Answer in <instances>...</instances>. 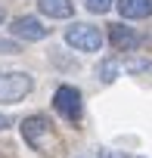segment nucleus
<instances>
[{"instance_id": "obj_5", "label": "nucleus", "mask_w": 152, "mask_h": 158, "mask_svg": "<svg viewBox=\"0 0 152 158\" xmlns=\"http://www.w3.org/2000/svg\"><path fill=\"white\" fill-rule=\"evenodd\" d=\"M10 31L16 40H25V44H37V40H47L50 37V28L37 19V16H19L10 22Z\"/></svg>"}, {"instance_id": "obj_12", "label": "nucleus", "mask_w": 152, "mask_h": 158, "mask_svg": "<svg viewBox=\"0 0 152 158\" xmlns=\"http://www.w3.org/2000/svg\"><path fill=\"white\" fill-rule=\"evenodd\" d=\"M0 53H19V44L16 40H0Z\"/></svg>"}, {"instance_id": "obj_7", "label": "nucleus", "mask_w": 152, "mask_h": 158, "mask_svg": "<svg viewBox=\"0 0 152 158\" xmlns=\"http://www.w3.org/2000/svg\"><path fill=\"white\" fill-rule=\"evenodd\" d=\"M115 10H118V16L121 19H149L152 16V0H118L115 3Z\"/></svg>"}, {"instance_id": "obj_8", "label": "nucleus", "mask_w": 152, "mask_h": 158, "mask_svg": "<svg viewBox=\"0 0 152 158\" xmlns=\"http://www.w3.org/2000/svg\"><path fill=\"white\" fill-rule=\"evenodd\" d=\"M37 13L47 19H71L74 3L71 0H37Z\"/></svg>"}, {"instance_id": "obj_1", "label": "nucleus", "mask_w": 152, "mask_h": 158, "mask_svg": "<svg viewBox=\"0 0 152 158\" xmlns=\"http://www.w3.org/2000/svg\"><path fill=\"white\" fill-rule=\"evenodd\" d=\"M19 130H22V139L31 146V152H37L44 158H56L62 152V139L47 115H28Z\"/></svg>"}, {"instance_id": "obj_10", "label": "nucleus", "mask_w": 152, "mask_h": 158, "mask_svg": "<svg viewBox=\"0 0 152 158\" xmlns=\"http://www.w3.org/2000/svg\"><path fill=\"white\" fill-rule=\"evenodd\" d=\"M81 3L90 10V13H96V16H103V13H109L115 3H118V0H81Z\"/></svg>"}, {"instance_id": "obj_4", "label": "nucleus", "mask_w": 152, "mask_h": 158, "mask_svg": "<svg viewBox=\"0 0 152 158\" xmlns=\"http://www.w3.org/2000/svg\"><path fill=\"white\" fill-rule=\"evenodd\" d=\"M81 90L71 87V84H59L56 93H53V109L65 118V121H81L84 115V102H81Z\"/></svg>"}, {"instance_id": "obj_9", "label": "nucleus", "mask_w": 152, "mask_h": 158, "mask_svg": "<svg viewBox=\"0 0 152 158\" xmlns=\"http://www.w3.org/2000/svg\"><path fill=\"white\" fill-rule=\"evenodd\" d=\"M118 71H121V68H118L115 59H103V62L96 65V74H99V81H103V84H112L115 77H118Z\"/></svg>"}, {"instance_id": "obj_11", "label": "nucleus", "mask_w": 152, "mask_h": 158, "mask_svg": "<svg viewBox=\"0 0 152 158\" xmlns=\"http://www.w3.org/2000/svg\"><path fill=\"white\" fill-rule=\"evenodd\" d=\"M124 68H127L130 74H137V71H146V68H149V59H127V62H124Z\"/></svg>"}, {"instance_id": "obj_14", "label": "nucleus", "mask_w": 152, "mask_h": 158, "mask_svg": "<svg viewBox=\"0 0 152 158\" xmlns=\"http://www.w3.org/2000/svg\"><path fill=\"white\" fill-rule=\"evenodd\" d=\"M10 124H13V118H10V115H3V112H0V133H3V130H6Z\"/></svg>"}, {"instance_id": "obj_2", "label": "nucleus", "mask_w": 152, "mask_h": 158, "mask_svg": "<svg viewBox=\"0 0 152 158\" xmlns=\"http://www.w3.org/2000/svg\"><path fill=\"white\" fill-rule=\"evenodd\" d=\"M103 31L90 22H71L65 28V44L71 50H78V53H99L103 50Z\"/></svg>"}, {"instance_id": "obj_6", "label": "nucleus", "mask_w": 152, "mask_h": 158, "mask_svg": "<svg viewBox=\"0 0 152 158\" xmlns=\"http://www.w3.org/2000/svg\"><path fill=\"white\" fill-rule=\"evenodd\" d=\"M109 44H112L115 50H121V53H130V50L140 47V34H137L133 28L115 22V25H109Z\"/></svg>"}, {"instance_id": "obj_15", "label": "nucleus", "mask_w": 152, "mask_h": 158, "mask_svg": "<svg viewBox=\"0 0 152 158\" xmlns=\"http://www.w3.org/2000/svg\"><path fill=\"white\" fill-rule=\"evenodd\" d=\"M3 22H6V10H3V6H0V25H3Z\"/></svg>"}, {"instance_id": "obj_13", "label": "nucleus", "mask_w": 152, "mask_h": 158, "mask_svg": "<svg viewBox=\"0 0 152 158\" xmlns=\"http://www.w3.org/2000/svg\"><path fill=\"white\" fill-rule=\"evenodd\" d=\"M99 158H124V152H112V149H99Z\"/></svg>"}, {"instance_id": "obj_3", "label": "nucleus", "mask_w": 152, "mask_h": 158, "mask_svg": "<svg viewBox=\"0 0 152 158\" xmlns=\"http://www.w3.org/2000/svg\"><path fill=\"white\" fill-rule=\"evenodd\" d=\"M34 90V77L28 71H0V102H22Z\"/></svg>"}]
</instances>
